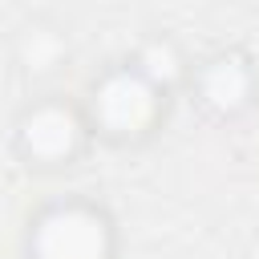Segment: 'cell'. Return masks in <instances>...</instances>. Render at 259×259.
Masks as SVG:
<instances>
[{"label": "cell", "instance_id": "obj_3", "mask_svg": "<svg viewBox=\"0 0 259 259\" xmlns=\"http://www.w3.org/2000/svg\"><path fill=\"white\" fill-rule=\"evenodd\" d=\"M125 231L117 210L89 194L65 190L40 198L20 227V259H121Z\"/></svg>", "mask_w": 259, "mask_h": 259}, {"label": "cell", "instance_id": "obj_1", "mask_svg": "<svg viewBox=\"0 0 259 259\" xmlns=\"http://www.w3.org/2000/svg\"><path fill=\"white\" fill-rule=\"evenodd\" d=\"M81 105H85V117H89L97 146L134 154V150L154 146L166 134V125L178 109V97L162 93L125 57H113L85 81Z\"/></svg>", "mask_w": 259, "mask_h": 259}, {"label": "cell", "instance_id": "obj_5", "mask_svg": "<svg viewBox=\"0 0 259 259\" xmlns=\"http://www.w3.org/2000/svg\"><path fill=\"white\" fill-rule=\"evenodd\" d=\"M121 57H125L142 77H150L162 93H170V97L182 101L198 53H190V49H186L178 36H170V32H146V36H138Z\"/></svg>", "mask_w": 259, "mask_h": 259}, {"label": "cell", "instance_id": "obj_2", "mask_svg": "<svg viewBox=\"0 0 259 259\" xmlns=\"http://www.w3.org/2000/svg\"><path fill=\"white\" fill-rule=\"evenodd\" d=\"M93 130L81 93H28L8 117V158L36 178H61L93 154Z\"/></svg>", "mask_w": 259, "mask_h": 259}, {"label": "cell", "instance_id": "obj_4", "mask_svg": "<svg viewBox=\"0 0 259 259\" xmlns=\"http://www.w3.org/2000/svg\"><path fill=\"white\" fill-rule=\"evenodd\" d=\"M182 101L210 125H239L259 109V57L243 45H214L194 57Z\"/></svg>", "mask_w": 259, "mask_h": 259}]
</instances>
